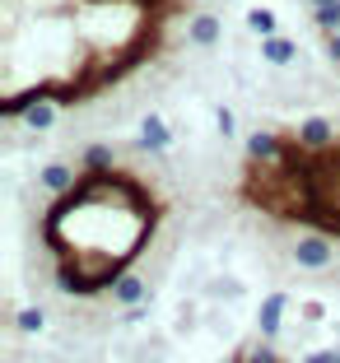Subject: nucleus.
<instances>
[{"mask_svg":"<svg viewBox=\"0 0 340 363\" xmlns=\"http://www.w3.org/2000/svg\"><path fill=\"white\" fill-rule=\"evenodd\" d=\"M289 257H294V266H303V270H327V266H336V242L322 238V233H303V238H294Z\"/></svg>","mask_w":340,"mask_h":363,"instance_id":"f257e3e1","label":"nucleus"},{"mask_svg":"<svg viewBox=\"0 0 340 363\" xmlns=\"http://www.w3.org/2000/svg\"><path fill=\"white\" fill-rule=\"evenodd\" d=\"M294 145H298V150L322 154V150H331V145H336V126H331L327 117H303L294 126Z\"/></svg>","mask_w":340,"mask_h":363,"instance_id":"f03ea898","label":"nucleus"},{"mask_svg":"<svg viewBox=\"0 0 340 363\" xmlns=\"http://www.w3.org/2000/svg\"><path fill=\"white\" fill-rule=\"evenodd\" d=\"M38 186L52 196H70L75 186H79V168L75 163H43L38 168Z\"/></svg>","mask_w":340,"mask_h":363,"instance_id":"7ed1b4c3","label":"nucleus"},{"mask_svg":"<svg viewBox=\"0 0 340 363\" xmlns=\"http://www.w3.org/2000/svg\"><path fill=\"white\" fill-rule=\"evenodd\" d=\"M285 308H289V294H266V298H261V312H256V331H261V340H280Z\"/></svg>","mask_w":340,"mask_h":363,"instance_id":"20e7f679","label":"nucleus"},{"mask_svg":"<svg viewBox=\"0 0 340 363\" xmlns=\"http://www.w3.org/2000/svg\"><path fill=\"white\" fill-rule=\"evenodd\" d=\"M107 294H112V303H117V308H140V303L149 298V284H145V275L121 270V275L107 284Z\"/></svg>","mask_w":340,"mask_h":363,"instance_id":"39448f33","label":"nucleus"},{"mask_svg":"<svg viewBox=\"0 0 340 363\" xmlns=\"http://www.w3.org/2000/svg\"><path fill=\"white\" fill-rule=\"evenodd\" d=\"M224 38V23H219V14H192V19H187V43L192 47H214Z\"/></svg>","mask_w":340,"mask_h":363,"instance_id":"423d86ee","label":"nucleus"},{"mask_svg":"<svg viewBox=\"0 0 340 363\" xmlns=\"http://www.w3.org/2000/svg\"><path fill=\"white\" fill-rule=\"evenodd\" d=\"M136 145H140V150H149V154H163V150L172 145V130H168V121L149 112V117L140 121V135H136Z\"/></svg>","mask_w":340,"mask_h":363,"instance_id":"0eeeda50","label":"nucleus"},{"mask_svg":"<svg viewBox=\"0 0 340 363\" xmlns=\"http://www.w3.org/2000/svg\"><path fill=\"white\" fill-rule=\"evenodd\" d=\"M247 159L252 163H280L285 159V145H280V135H270V130H252V135H247Z\"/></svg>","mask_w":340,"mask_h":363,"instance_id":"6e6552de","label":"nucleus"},{"mask_svg":"<svg viewBox=\"0 0 340 363\" xmlns=\"http://www.w3.org/2000/svg\"><path fill=\"white\" fill-rule=\"evenodd\" d=\"M19 126H28L33 135H47V130L56 126V98H38V103L19 117Z\"/></svg>","mask_w":340,"mask_h":363,"instance_id":"1a4fd4ad","label":"nucleus"},{"mask_svg":"<svg viewBox=\"0 0 340 363\" xmlns=\"http://www.w3.org/2000/svg\"><path fill=\"white\" fill-rule=\"evenodd\" d=\"M261 61H266V65H289V61H298V43H294V38H285V33H275V38H261Z\"/></svg>","mask_w":340,"mask_h":363,"instance_id":"9d476101","label":"nucleus"},{"mask_svg":"<svg viewBox=\"0 0 340 363\" xmlns=\"http://www.w3.org/2000/svg\"><path fill=\"white\" fill-rule=\"evenodd\" d=\"M247 28H252L256 38H275L280 19H275V10H266V5H252V10H247Z\"/></svg>","mask_w":340,"mask_h":363,"instance_id":"9b49d317","label":"nucleus"},{"mask_svg":"<svg viewBox=\"0 0 340 363\" xmlns=\"http://www.w3.org/2000/svg\"><path fill=\"white\" fill-rule=\"evenodd\" d=\"M238 363H285V359H280L275 340H256V345H247V350L238 354Z\"/></svg>","mask_w":340,"mask_h":363,"instance_id":"f8f14e48","label":"nucleus"},{"mask_svg":"<svg viewBox=\"0 0 340 363\" xmlns=\"http://www.w3.org/2000/svg\"><path fill=\"white\" fill-rule=\"evenodd\" d=\"M43 326H47L43 308H19V312H14V331H19V335H38Z\"/></svg>","mask_w":340,"mask_h":363,"instance_id":"ddd939ff","label":"nucleus"},{"mask_svg":"<svg viewBox=\"0 0 340 363\" xmlns=\"http://www.w3.org/2000/svg\"><path fill=\"white\" fill-rule=\"evenodd\" d=\"M84 172H112V150H107V145H89L84 150Z\"/></svg>","mask_w":340,"mask_h":363,"instance_id":"4468645a","label":"nucleus"},{"mask_svg":"<svg viewBox=\"0 0 340 363\" xmlns=\"http://www.w3.org/2000/svg\"><path fill=\"white\" fill-rule=\"evenodd\" d=\"M312 19H317L322 33H340V0H331V5H317V10H312Z\"/></svg>","mask_w":340,"mask_h":363,"instance_id":"2eb2a0df","label":"nucleus"},{"mask_svg":"<svg viewBox=\"0 0 340 363\" xmlns=\"http://www.w3.org/2000/svg\"><path fill=\"white\" fill-rule=\"evenodd\" d=\"M210 294L214 298H243V284H238V279H214Z\"/></svg>","mask_w":340,"mask_h":363,"instance_id":"dca6fc26","label":"nucleus"},{"mask_svg":"<svg viewBox=\"0 0 340 363\" xmlns=\"http://www.w3.org/2000/svg\"><path fill=\"white\" fill-rule=\"evenodd\" d=\"M214 126H219V135L229 140V135H234V130H238V117H234V112H229V107H219V112H214Z\"/></svg>","mask_w":340,"mask_h":363,"instance_id":"f3484780","label":"nucleus"},{"mask_svg":"<svg viewBox=\"0 0 340 363\" xmlns=\"http://www.w3.org/2000/svg\"><path fill=\"white\" fill-rule=\"evenodd\" d=\"M336 359H340V350H312L303 363H336Z\"/></svg>","mask_w":340,"mask_h":363,"instance_id":"a211bd4d","label":"nucleus"},{"mask_svg":"<svg viewBox=\"0 0 340 363\" xmlns=\"http://www.w3.org/2000/svg\"><path fill=\"white\" fill-rule=\"evenodd\" d=\"M327 56L340 65V33H327Z\"/></svg>","mask_w":340,"mask_h":363,"instance_id":"6ab92c4d","label":"nucleus"},{"mask_svg":"<svg viewBox=\"0 0 340 363\" xmlns=\"http://www.w3.org/2000/svg\"><path fill=\"white\" fill-rule=\"evenodd\" d=\"M303 317H308V321H322V317H327V308H322V303H308V308H303Z\"/></svg>","mask_w":340,"mask_h":363,"instance_id":"aec40b11","label":"nucleus"},{"mask_svg":"<svg viewBox=\"0 0 340 363\" xmlns=\"http://www.w3.org/2000/svg\"><path fill=\"white\" fill-rule=\"evenodd\" d=\"M308 5H312V10H317V5H331V0H308Z\"/></svg>","mask_w":340,"mask_h":363,"instance_id":"412c9836","label":"nucleus"},{"mask_svg":"<svg viewBox=\"0 0 340 363\" xmlns=\"http://www.w3.org/2000/svg\"><path fill=\"white\" fill-rule=\"evenodd\" d=\"M336 363H340V359H336Z\"/></svg>","mask_w":340,"mask_h":363,"instance_id":"4be33fe9","label":"nucleus"}]
</instances>
